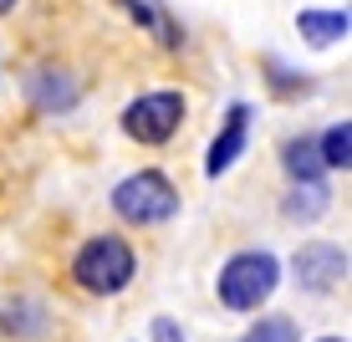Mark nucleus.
<instances>
[{
    "mask_svg": "<svg viewBox=\"0 0 352 342\" xmlns=\"http://www.w3.org/2000/svg\"><path fill=\"white\" fill-rule=\"evenodd\" d=\"M276 281H281V261H276L271 250H240L220 266L214 291H220V301L230 312H256L276 291Z\"/></svg>",
    "mask_w": 352,
    "mask_h": 342,
    "instance_id": "obj_1",
    "label": "nucleus"
},
{
    "mask_svg": "<svg viewBox=\"0 0 352 342\" xmlns=\"http://www.w3.org/2000/svg\"><path fill=\"white\" fill-rule=\"evenodd\" d=\"M72 276H77L82 291H97V297H118V291L133 281V250L128 240L118 235H92L87 246L72 261Z\"/></svg>",
    "mask_w": 352,
    "mask_h": 342,
    "instance_id": "obj_2",
    "label": "nucleus"
},
{
    "mask_svg": "<svg viewBox=\"0 0 352 342\" xmlns=\"http://www.w3.org/2000/svg\"><path fill=\"white\" fill-rule=\"evenodd\" d=\"M113 210L123 215L128 225H164V220H174V210H179V194L159 169H138V174H128L123 184L113 189Z\"/></svg>",
    "mask_w": 352,
    "mask_h": 342,
    "instance_id": "obj_3",
    "label": "nucleus"
},
{
    "mask_svg": "<svg viewBox=\"0 0 352 342\" xmlns=\"http://www.w3.org/2000/svg\"><path fill=\"white\" fill-rule=\"evenodd\" d=\"M184 123V97L179 92H143L128 103L123 113V133L138 143H168Z\"/></svg>",
    "mask_w": 352,
    "mask_h": 342,
    "instance_id": "obj_4",
    "label": "nucleus"
},
{
    "mask_svg": "<svg viewBox=\"0 0 352 342\" xmlns=\"http://www.w3.org/2000/svg\"><path fill=\"white\" fill-rule=\"evenodd\" d=\"M245 138H250V107L245 103H230V113H225V128L214 133V143H210V158H204V174L210 179H220L230 164H235L240 153H245Z\"/></svg>",
    "mask_w": 352,
    "mask_h": 342,
    "instance_id": "obj_5",
    "label": "nucleus"
},
{
    "mask_svg": "<svg viewBox=\"0 0 352 342\" xmlns=\"http://www.w3.org/2000/svg\"><path fill=\"white\" fill-rule=\"evenodd\" d=\"M296 276H301V286H311V291H332L337 281L347 276V255L337 246H301L296 250Z\"/></svg>",
    "mask_w": 352,
    "mask_h": 342,
    "instance_id": "obj_6",
    "label": "nucleus"
},
{
    "mask_svg": "<svg viewBox=\"0 0 352 342\" xmlns=\"http://www.w3.org/2000/svg\"><path fill=\"white\" fill-rule=\"evenodd\" d=\"M31 103L41 107V113H67V107L77 103V82H72L67 72H56V67H36L31 72Z\"/></svg>",
    "mask_w": 352,
    "mask_h": 342,
    "instance_id": "obj_7",
    "label": "nucleus"
},
{
    "mask_svg": "<svg viewBox=\"0 0 352 342\" xmlns=\"http://www.w3.org/2000/svg\"><path fill=\"white\" fill-rule=\"evenodd\" d=\"M347 10H301L296 16V31L307 36L311 46H332V41H342L347 36Z\"/></svg>",
    "mask_w": 352,
    "mask_h": 342,
    "instance_id": "obj_8",
    "label": "nucleus"
},
{
    "mask_svg": "<svg viewBox=\"0 0 352 342\" xmlns=\"http://www.w3.org/2000/svg\"><path fill=\"white\" fill-rule=\"evenodd\" d=\"M281 164H286V174L296 179V189L301 184H322V158H317V143H311V138H291L286 153H281Z\"/></svg>",
    "mask_w": 352,
    "mask_h": 342,
    "instance_id": "obj_9",
    "label": "nucleus"
},
{
    "mask_svg": "<svg viewBox=\"0 0 352 342\" xmlns=\"http://www.w3.org/2000/svg\"><path fill=\"white\" fill-rule=\"evenodd\" d=\"M317 158H322V169H347V158H352V128L347 123H332V128H327V138L317 143Z\"/></svg>",
    "mask_w": 352,
    "mask_h": 342,
    "instance_id": "obj_10",
    "label": "nucleus"
},
{
    "mask_svg": "<svg viewBox=\"0 0 352 342\" xmlns=\"http://www.w3.org/2000/svg\"><path fill=\"white\" fill-rule=\"evenodd\" d=\"M240 342H301V332H296L291 317H261V322L250 327Z\"/></svg>",
    "mask_w": 352,
    "mask_h": 342,
    "instance_id": "obj_11",
    "label": "nucleus"
},
{
    "mask_svg": "<svg viewBox=\"0 0 352 342\" xmlns=\"http://www.w3.org/2000/svg\"><path fill=\"white\" fill-rule=\"evenodd\" d=\"M322 210H327V189L322 184H307V189H296L286 200V215L291 220H311V215H322Z\"/></svg>",
    "mask_w": 352,
    "mask_h": 342,
    "instance_id": "obj_12",
    "label": "nucleus"
},
{
    "mask_svg": "<svg viewBox=\"0 0 352 342\" xmlns=\"http://www.w3.org/2000/svg\"><path fill=\"white\" fill-rule=\"evenodd\" d=\"M153 342H184V332H179L174 317H153Z\"/></svg>",
    "mask_w": 352,
    "mask_h": 342,
    "instance_id": "obj_13",
    "label": "nucleus"
},
{
    "mask_svg": "<svg viewBox=\"0 0 352 342\" xmlns=\"http://www.w3.org/2000/svg\"><path fill=\"white\" fill-rule=\"evenodd\" d=\"M10 6H16V0H0V16H6V10H10Z\"/></svg>",
    "mask_w": 352,
    "mask_h": 342,
    "instance_id": "obj_14",
    "label": "nucleus"
},
{
    "mask_svg": "<svg viewBox=\"0 0 352 342\" xmlns=\"http://www.w3.org/2000/svg\"><path fill=\"white\" fill-rule=\"evenodd\" d=\"M322 342H347V337H322Z\"/></svg>",
    "mask_w": 352,
    "mask_h": 342,
    "instance_id": "obj_15",
    "label": "nucleus"
}]
</instances>
